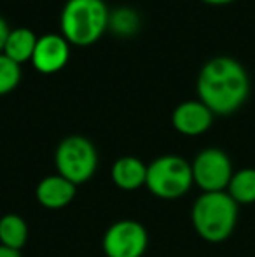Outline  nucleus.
Returning a JSON list of instances; mask_svg holds the SVG:
<instances>
[{"instance_id": "2", "label": "nucleus", "mask_w": 255, "mask_h": 257, "mask_svg": "<svg viewBox=\"0 0 255 257\" xmlns=\"http://www.w3.org/2000/svg\"><path fill=\"white\" fill-rule=\"evenodd\" d=\"M239 205L225 191L201 193L191 208V222L196 234L208 243H222L234 233Z\"/></svg>"}, {"instance_id": "3", "label": "nucleus", "mask_w": 255, "mask_h": 257, "mask_svg": "<svg viewBox=\"0 0 255 257\" xmlns=\"http://www.w3.org/2000/svg\"><path fill=\"white\" fill-rule=\"evenodd\" d=\"M109 16L103 0H67L60 16L62 35L74 46H91L109 30Z\"/></svg>"}, {"instance_id": "16", "label": "nucleus", "mask_w": 255, "mask_h": 257, "mask_svg": "<svg viewBox=\"0 0 255 257\" xmlns=\"http://www.w3.org/2000/svg\"><path fill=\"white\" fill-rule=\"evenodd\" d=\"M21 81V65L0 53V96L9 95Z\"/></svg>"}, {"instance_id": "15", "label": "nucleus", "mask_w": 255, "mask_h": 257, "mask_svg": "<svg viewBox=\"0 0 255 257\" xmlns=\"http://www.w3.org/2000/svg\"><path fill=\"white\" fill-rule=\"evenodd\" d=\"M109 30L117 37H133L140 30V14L133 7H116L110 11Z\"/></svg>"}, {"instance_id": "7", "label": "nucleus", "mask_w": 255, "mask_h": 257, "mask_svg": "<svg viewBox=\"0 0 255 257\" xmlns=\"http://www.w3.org/2000/svg\"><path fill=\"white\" fill-rule=\"evenodd\" d=\"M149 248V233L135 219H121L110 224L102 238L105 257H143Z\"/></svg>"}, {"instance_id": "5", "label": "nucleus", "mask_w": 255, "mask_h": 257, "mask_svg": "<svg viewBox=\"0 0 255 257\" xmlns=\"http://www.w3.org/2000/svg\"><path fill=\"white\" fill-rule=\"evenodd\" d=\"M56 173L75 186L89 182L98 170V151L95 144L82 135H68L56 146Z\"/></svg>"}, {"instance_id": "1", "label": "nucleus", "mask_w": 255, "mask_h": 257, "mask_svg": "<svg viewBox=\"0 0 255 257\" xmlns=\"http://www.w3.org/2000/svg\"><path fill=\"white\" fill-rule=\"evenodd\" d=\"M197 96L215 115H229L246 102L250 79L246 68L231 56H215L201 67Z\"/></svg>"}, {"instance_id": "14", "label": "nucleus", "mask_w": 255, "mask_h": 257, "mask_svg": "<svg viewBox=\"0 0 255 257\" xmlns=\"http://www.w3.org/2000/svg\"><path fill=\"white\" fill-rule=\"evenodd\" d=\"M225 193L238 205L255 203V168H241L232 173Z\"/></svg>"}, {"instance_id": "17", "label": "nucleus", "mask_w": 255, "mask_h": 257, "mask_svg": "<svg viewBox=\"0 0 255 257\" xmlns=\"http://www.w3.org/2000/svg\"><path fill=\"white\" fill-rule=\"evenodd\" d=\"M9 32H11V28H9V25H7V21L0 16V53L4 51V46H6V41H7V37H9Z\"/></svg>"}, {"instance_id": "10", "label": "nucleus", "mask_w": 255, "mask_h": 257, "mask_svg": "<svg viewBox=\"0 0 255 257\" xmlns=\"http://www.w3.org/2000/svg\"><path fill=\"white\" fill-rule=\"evenodd\" d=\"M77 194V186L67 180L60 173H53L39 180L35 187V200L48 210L67 208Z\"/></svg>"}, {"instance_id": "18", "label": "nucleus", "mask_w": 255, "mask_h": 257, "mask_svg": "<svg viewBox=\"0 0 255 257\" xmlns=\"http://www.w3.org/2000/svg\"><path fill=\"white\" fill-rule=\"evenodd\" d=\"M0 257H21V252L20 250H14V248H9V247H4V245H0Z\"/></svg>"}, {"instance_id": "12", "label": "nucleus", "mask_w": 255, "mask_h": 257, "mask_svg": "<svg viewBox=\"0 0 255 257\" xmlns=\"http://www.w3.org/2000/svg\"><path fill=\"white\" fill-rule=\"evenodd\" d=\"M37 41H39V37L30 28H27V27L11 28L9 37H7L2 53L6 54V56H9L13 61H16L18 65L27 63V61H32Z\"/></svg>"}, {"instance_id": "8", "label": "nucleus", "mask_w": 255, "mask_h": 257, "mask_svg": "<svg viewBox=\"0 0 255 257\" xmlns=\"http://www.w3.org/2000/svg\"><path fill=\"white\" fill-rule=\"evenodd\" d=\"M70 60V42L60 34L41 35L35 46L32 65L41 74H56L63 70Z\"/></svg>"}, {"instance_id": "11", "label": "nucleus", "mask_w": 255, "mask_h": 257, "mask_svg": "<svg viewBox=\"0 0 255 257\" xmlns=\"http://www.w3.org/2000/svg\"><path fill=\"white\" fill-rule=\"evenodd\" d=\"M110 177L117 189L124 193H133V191L145 187L147 165L136 156H123L116 159V163L112 165Z\"/></svg>"}, {"instance_id": "9", "label": "nucleus", "mask_w": 255, "mask_h": 257, "mask_svg": "<svg viewBox=\"0 0 255 257\" xmlns=\"http://www.w3.org/2000/svg\"><path fill=\"white\" fill-rule=\"evenodd\" d=\"M213 112L201 100H187L175 107L171 114V124L180 135L199 137L213 124Z\"/></svg>"}, {"instance_id": "4", "label": "nucleus", "mask_w": 255, "mask_h": 257, "mask_svg": "<svg viewBox=\"0 0 255 257\" xmlns=\"http://www.w3.org/2000/svg\"><path fill=\"white\" fill-rule=\"evenodd\" d=\"M194 186L191 163L178 154H164L147 165L145 187L159 200H180Z\"/></svg>"}, {"instance_id": "19", "label": "nucleus", "mask_w": 255, "mask_h": 257, "mask_svg": "<svg viewBox=\"0 0 255 257\" xmlns=\"http://www.w3.org/2000/svg\"><path fill=\"white\" fill-rule=\"evenodd\" d=\"M206 4H211V6H225V4L232 2V0H203Z\"/></svg>"}, {"instance_id": "6", "label": "nucleus", "mask_w": 255, "mask_h": 257, "mask_svg": "<svg viewBox=\"0 0 255 257\" xmlns=\"http://www.w3.org/2000/svg\"><path fill=\"white\" fill-rule=\"evenodd\" d=\"M194 186L201 193H220L227 191V186L232 179V161L227 153L218 147H206L199 151L191 161Z\"/></svg>"}, {"instance_id": "13", "label": "nucleus", "mask_w": 255, "mask_h": 257, "mask_svg": "<svg viewBox=\"0 0 255 257\" xmlns=\"http://www.w3.org/2000/svg\"><path fill=\"white\" fill-rule=\"evenodd\" d=\"M28 241V224L18 213H6L0 217V245L20 250Z\"/></svg>"}]
</instances>
